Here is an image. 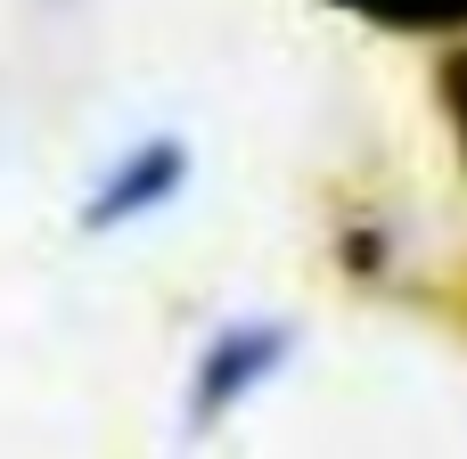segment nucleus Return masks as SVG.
<instances>
[{
	"instance_id": "nucleus-3",
	"label": "nucleus",
	"mask_w": 467,
	"mask_h": 459,
	"mask_svg": "<svg viewBox=\"0 0 467 459\" xmlns=\"http://www.w3.org/2000/svg\"><path fill=\"white\" fill-rule=\"evenodd\" d=\"M337 8L386 25V33H451V41H467V0H337Z\"/></svg>"
},
{
	"instance_id": "nucleus-1",
	"label": "nucleus",
	"mask_w": 467,
	"mask_h": 459,
	"mask_svg": "<svg viewBox=\"0 0 467 459\" xmlns=\"http://www.w3.org/2000/svg\"><path fill=\"white\" fill-rule=\"evenodd\" d=\"M287 353H296V329H287V320H222V329L205 337L197 370H189V402H181L189 435H213L246 394H263V386L287 370Z\"/></svg>"
},
{
	"instance_id": "nucleus-2",
	"label": "nucleus",
	"mask_w": 467,
	"mask_h": 459,
	"mask_svg": "<svg viewBox=\"0 0 467 459\" xmlns=\"http://www.w3.org/2000/svg\"><path fill=\"white\" fill-rule=\"evenodd\" d=\"M181 189H189V140L156 131V140H140L123 164H107V172H99V189L82 197V238H107V230H123V222H140V214L172 205Z\"/></svg>"
},
{
	"instance_id": "nucleus-4",
	"label": "nucleus",
	"mask_w": 467,
	"mask_h": 459,
	"mask_svg": "<svg viewBox=\"0 0 467 459\" xmlns=\"http://www.w3.org/2000/svg\"><path fill=\"white\" fill-rule=\"evenodd\" d=\"M435 99H443L451 148H460V164H467V41H443V57H435Z\"/></svg>"
}]
</instances>
